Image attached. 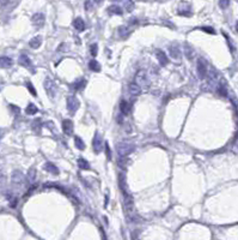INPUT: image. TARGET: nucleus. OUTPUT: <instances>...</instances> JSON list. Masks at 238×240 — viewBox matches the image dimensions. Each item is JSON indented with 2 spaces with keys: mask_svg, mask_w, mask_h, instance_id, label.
Segmentation results:
<instances>
[{
  "mask_svg": "<svg viewBox=\"0 0 238 240\" xmlns=\"http://www.w3.org/2000/svg\"><path fill=\"white\" fill-rule=\"evenodd\" d=\"M134 149H135L134 144H133L130 140H127V139L121 140V142L118 143V145H116V151H118V154L120 155V157H126V156H128L129 154H132V152L134 151Z\"/></svg>",
  "mask_w": 238,
  "mask_h": 240,
  "instance_id": "nucleus-1",
  "label": "nucleus"
},
{
  "mask_svg": "<svg viewBox=\"0 0 238 240\" xmlns=\"http://www.w3.org/2000/svg\"><path fill=\"white\" fill-rule=\"evenodd\" d=\"M134 83H135L140 89H147V88L150 87L151 82H150V79H148V77H147L146 71H144V70L138 71L136 75H135V82H134Z\"/></svg>",
  "mask_w": 238,
  "mask_h": 240,
  "instance_id": "nucleus-2",
  "label": "nucleus"
},
{
  "mask_svg": "<svg viewBox=\"0 0 238 240\" xmlns=\"http://www.w3.org/2000/svg\"><path fill=\"white\" fill-rule=\"evenodd\" d=\"M44 89L49 97H54L56 95V84L50 77H47L44 79Z\"/></svg>",
  "mask_w": 238,
  "mask_h": 240,
  "instance_id": "nucleus-3",
  "label": "nucleus"
},
{
  "mask_svg": "<svg viewBox=\"0 0 238 240\" xmlns=\"http://www.w3.org/2000/svg\"><path fill=\"white\" fill-rule=\"evenodd\" d=\"M103 139H102V136L98 133V132H96L95 133V137H94V139H92V148H94V150H95V152L96 154H100L101 151H102V149H103Z\"/></svg>",
  "mask_w": 238,
  "mask_h": 240,
  "instance_id": "nucleus-4",
  "label": "nucleus"
},
{
  "mask_svg": "<svg viewBox=\"0 0 238 240\" xmlns=\"http://www.w3.org/2000/svg\"><path fill=\"white\" fill-rule=\"evenodd\" d=\"M80 103H79V100L76 97V96H68L67 97V109L71 112V113H76L79 108Z\"/></svg>",
  "mask_w": 238,
  "mask_h": 240,
  "instance_id": "nucleus-5",
  "label": "nucleus"
},
{
  "mask_svg": "<svg viewBox=\"0 0 238 240\" xmlns=\"http://www.w3.org/2000/svg\"><path fill=\"white\" fill-rule=\"evenodd\" d=\"M196 70H198V75H199V77L201 78V79H204L206 76H207V63L204 60V59H199L198 60V67H196Z\"/></svg>",
  "mask_w": 238,
  "mask_h": 240,
  "instance_id": "nucleus-6",
  "label": "nucleus"
},
{
  "mask_svg": "<svg viewBox=\"0 0 238 240\" xmlns=\"http://www.w3.org/2000/svg\"><path fill=\"white\" fill-rule=\"evenodd\" d=\"M62 130H64V133L66 136H72L73 134V122H72V120H64L62 121Z\"/></svg>",
  "mask_w": 238,
  "mask_h": 240,
  "instance_id": "nucleus-7",
  "label": "nucleus"
},
{
  "mask_svg": "<svg viewBox=\"0 0 238 240\" xmlns=\"http://www.w3.org/2000/svg\"><path fill=\"white\" fill-rule=\"evenodd\" d=\"M11 179H12V183H14V184H17V185H20V184L24 183L25 177H24V174L20 173L19 171H14V172L12 173Z\"/></svg>",
  "mask_w": 238,
  "mask_h": 240,
  "instance_id": "nucleus-8",
  "label": "nucleus"
},
{
  "mask_svg": "<svg viewBox=\"0 0 238 240\" xmlns=\"http://www.w3.org/2000/svg\"><path fill=\"white\" fill-rule=\"evenodd\" d=\"M119 181H120V189L122 190L123 196H124V195H128V186H127V183H126V174H124V172H121V173H120Z\"/></svg>",
  "mask_w": 238,
  "mask_h": 240,
  "instance_id": "nucleus-9",
  "label": "nucleus"
},
{
  "mask_svg": "<svg viewBox=\"0 0 238 240\" xmlns=\"http://www.w3.org/2000/svg\"><path fill=\"white\" fill-rule=\"evenodd\" d=\"M169 52H170V57L175 60H180L181 59V51L176 45H171L169 47Z\"/></svg>",
  "mask_w": 238,
  "mask_h": 240,
  "instance_id": "nucleus-10",
  "label": "nucleus"
},
{
  "mask_svg": "<svg viewBox=\"0 0 238 240\" xmlns=\"http://www.w3.org/2000/svg\"><path fill=\"white\" fill-rule=\"evenodd\" d=\"M32 24L35 26H42L44 24V16L42 13H35L32 16V19H31Z\"/></svg>",
  "mask_w": 238,
  "mask_h": 240,
  "instance_id": "nucleus-11",
  "label": "nucleus"
},
{
  "mask_svg": "<svg viewBox=\"0 0 238 240\" xmlns=\"http://www.w3.org/2000/svg\"><path fill=\"white\" fill-rule=\"evenodd\" d=\"M73 26H74V29L77 31H84L85 30V23H84V20L80 17H77L73 20Z\"/></svg>",
  "mask_w": 238,
  "mask_h": 240,
  "instance_id": "nucleus-12",
  "label": "nucleus"
},
{
  "mask_svg": "<svg viewBox=\"0 0 238 240\" xmlns=\"http://www.w3.org/2000/svg\"><path fill=\"white\" fill-rule=\"evenodd\" d=\"M43 169L47 171V172L50 173V174H55V175L59 174V169H58V167H56L54 163H50V162H47V163L43 166Z\"/></svg>",
  "mask_w": 238,
  "mask_h": 240,
  "instance_id": "nucleus-13",
  "label": "nucleus"
},
{
  "mask_svg": "<svg viewBox=\"0 0 238 240\" xmlns=\"http://www.w3.org/2000/svg\"><path fill=\"white\" fill-rule=\"evenodd\" d=\"M157 59H158V61H159V64H160L162 66H165V65L168 64V61H169L166 54H165L163 51H158V52H157Z\"/></svg>",
  "mask_w": 238,
  "mask_h": 240,
  "instance_id": "nucleus-14",
  "label": "nucleus"
},
{
  "mask_svg": "<svg viewBox=\"0 0 238 240\" xmlns=\"http://www.w3.org/2000/svg\"><path fill=\"white\" fill-rule=\"evenodd\" d=\"M120 111H121V113H122L123 115H128L129 112H130V106H129V103H128L127 101L122 100V101L120 102Z\"/></svg>",
  "mask_w": 238,
  "mask_h": 240,
  "instance_id": "nucleus-15",
  "label": "nucleus"
},
{
  "mask_svg": "<svg viewBox=\"0 0 238 240\" xmlns=\"http://www.w3.org/2000/svg\"><path fill=\"white\" fill-rule=\"evenodd\" d=\"M19 64L22 65V66H24V67H28V69H30L31 67V60L29 59V57L28 55H25V54H22L20 57H19Z\"/></svg>",
  "mask_w": 238,
  "mask_h": 240,
  "instance_id": "nucleus-16",
  "label": "nucleus"
},
{
  "mask_svg": "<svg viewBox=\"0 0 238 240\" xmlns=\"http://www.w3.org/2000/svg\"><path fill=\"white\" fill-rule=\"evenodd\" d=\"M29 45H30L31 48H35V49L40 48V46L42 45V37L41 36H36V37L31 38L30 42H29Z\"/></svg>",
  "mask_w": 238,
  "mask_h": 240,
  "instance_id": "nucleus-17",
  "label": "nucleus"
},
{
  "mask_svg": "<svg viewBox=\"0 0 238 240\" xmlns=\"http://www.w3.org/2000/svg\"><path fill=\"white\" fill-rule=\"evenodd\" d=\"M129 93H130V95H133V96H138V95L141 93V89L133 82V83L129 84Z\"/></svg>",
  "mask_w": 238,
  "mask_h": 240,
  "instance_id": "nucleus-18",
  "label": "nucleus"
},
{
  "mask_svg": "<svg viewBox=\"0 0 238 240\" xmlns=\"http://www.w3.org/2000/svg\"><path fill=\"white\" fill-rule=\"evenodd\" d=\"M89 69H90L91 71H94V72H98V71L101 70V65H100V63H98L97 60L92 59V60L89 63Z\"/></svg>",
  "mask_w": 238,
  "mask_h": 240,
  "instance_id": "nucleus-19",
  "label": "nucleus"
},
{
  "mask_svg": "<svg viewBox=\"0 0 238 240\" xmlns=\"http://www.w3.org/2000/svg\"><path fill=\"white\" fill-rule=\"evenodd\" d=\"M37 112H38V108H37L34 103H29L28 107L25 108V113L29 114V115H35Z\"/></svg>",
  "mask_w": 238,
  "mask_h": 240,
  "instance_id": "nucleus-20",
  "label": "nucleus"
},
{
  "mask_svg": "<svg viewBox=\"0 0 238 240\" xmlns=\"http://www.w3.org/2000/svg\"><path fill=\"white\" fill-rule=\"evenodd\" d=\"M108 12L110 14H122V8L118 5H112L108 7Z\"/></svg>",
  "mask_w": 238,
  "mask_h": 240,
  "instance_id": "nucleus-21",
  "label": "nucleus"
},
{
  "mask_svg": "<svg viewBox=\"0 0 238 240\" xmlns=\"http://www.w3.org/2000/svg\"><path fill=\"white\" fill-rule=\"evenodd\" d=\"M129 29L127 28V26H120L119 28V34L120 36L122 37V38H126V37H128V35H129Z\"/></svg>",
  "mask_w": 238,
  "mask_h": 240,
  "instance_id": "nucleus-22",
  "label": "nucleus"
},
{
  "mask_svg": "<svg viewBox=\"0 0 238 240\" xmlns=\"http://www.w3.org/2000/svg\"><path fill=\"white\" fill-rule=\"evenodd\" d=\"M28 179H29L30 183H34V181H35V179H36V169H35L34 167H31V168L29 169V172H28Z\"/></svg>",
  "mask_w": 238,
  "mask_h": 240,
  "instance_id": "nucleus-23",
  "label": "nucleus"
},
{
  "mask_svg": "<svg viewBox=\"0 0 238 240\" xmlns=\"http://www.w3.org/2000/svg\"><path fill=\"white\" fill-rule=\"evenodd\" d=\"M0 64H1L2 67H10V66L12 65V60H11L8 57H4V58H1Z\"/></svg>",
  "mask_w": 238,
  "mask_h": 240,
  "instance_id": "nucleus-24",
  "label": "nucleus"
},
{
  "mask_svg": "<svg viewBox=\"0 0 238 240\" xmlns=\"http://www.w3.org/2000/svg\"><path fill=\"white\" fill-rule=\"evenodd\" d=\"M86 84V82L84 81V79H79V81H77V82H74L73 84H72V88L73 89H76V90H78V89H82V88H84V85Z\"/></svg>",
  "mask_w": 238,
  "mask_h": 240,
  "instance_id": "nucleus-25",
  "label": "nucleus"
},
{
  "mask_svg": "<svg viewBox=\"0 0 238 240\" xmlns=\"http://www.w3.org/2000/svg\"><path fill=\"white\" fill-rule=\"evenodd\" d=\"M74 140H76V146H77L79 150H84V149H85L84 140H83L80 137H74Z\"/></svg>",
  "mask_w": 238,
  "mask_h": 240,
  "instance_id": "nucleus-26",
  "label": "nucleus"
},
{
  "mask_svg": "<svg viewBox=\"0 0 238 240\" xmlns=\"http://www.w3.org/2000/svg\"><path fill=\"white\" fill-rule=\"evenodd\" d=\"M78 165H79V167H80L82 169H90V165H89L88 161L84 160V158H79V160H78Z\"/></svg>",
  "mask_w": 238,
  "mask_h": 240,
  "instance_id": "nucleus-27",
  "label": "nucleus"
},
{
  "mask_svg": "<svg viewBox=\"0 0 238 240\" xmlns=\"http://www.w3.org/2000/svg\"><path fill=\"white\" fill-rule=\"evenodd\" d=\"M26 88H28V90H29V91H30V93H31L34 96H36V95H37V93H36L35 88L32 87V84H31L30 82H28V83H26Z\"/></svg>",
  "mask_w": 238,
  "mask_h": 240,
  "instance_id": "nucleus-28",
  "label": "nucleus"
},
{
  "mask_svg": "<svg viewBox=\"0 0 238 240\" xmlns=\"http://www.w3.org/2000/svg\"><path fill=\"white\" fill-rule=\"evenodd\" d=\"M186 55H187L189 59H192V55H193V51H192L190 46H188V45H186Z\"/></svg>",
  "mask_w": 238,
  "mask_h": 240,
  "instance_id": "nucleus-29",
  "label": "nucleus"
},
{
  "mask_svg": "<svg viewBox=\"0 0 238 240\" xmlns=\"http://www.w3.org/2000/svg\"><path fill=\"white\" fill-rule=\"evenodd\" d=\"M218 93H219L222 96H228V91H226L225 87H223V85H220V87L218 88Z\"/></svg>",
  "mask_w": 238,
  "mask_h": 240,
  "instance_id": "nucleus-30",
  "label": "nucleus"
},
{
  "mask_svg": "<svg viewBox=\"0 0 238 240\" xmlns=\"http://www.w3.org/2000/svg\"><path fill=\"white\" fill-rule=\"evenodd\" d=\"M201 30H204V31H206V32H208V34H216V31H214L213 28H211V26H202Z\"/></svg>",
  "mask_w": 238,
  "mask_h": 240,
  "instance_id": "nucleus-31",
  "label": "nucleus"
},
{
  "mask_svg": "<svg viewBox=\"0 0 238 240\" xmlns=\"http://www.w3.org/2000/svg\"><path fill=\"white\" fill-rule=\"evenodd\" d=\"M106 145V152H107V157L108 160H112V154H110V148H109V144L108 143H104Z\"/></svg>",
  "mask_w": 238,
  "mask_h": 240,
  "instance_id": "nucleus-32",
  "label": "nucleus"
},
{
  "mask_svg": "<svg viewBox=\"0 0 238 240\" xmlns=\"http://www.w3.org/2000/svg\"><path fill=\"white\" fill-rule=\"evenodd\" d=\"M97 49H98V48H97V45H96V43L91 46V54H92V57H96V55H97Z\"/></svg>",
  "mask_w": 238,
  "mask_h": 240,
  "instance_id": "nucleus-33",
  "label": "nucleus"
},
{
  "mask_svg": "<svg viewBox=\"0 0 238 240\" xmlns=\"http://www.w3.org/2000/svg\"><path fill=\"white\" fill-rule=\"evenodd\" d=\"M126 7H127V11H133V7H134V2H126Z\"/></svg>",
  "mask_w": 238,
  "mask_h": 240,
  "instance_id": "nucleus-34",
  "label": "nucleus"
},
{
  "mask_svg": "<svg viewBox=\"0 0 238 240\" xmlns=\"http://www.w3.org/2000/svg\"><path fill=\"white\" fill-rule=\"evenodd\" d=\"M219 4H220V6L224 7V6H228V5H229V1H226V2H219Z\"/></svg>",
  "mask_w": 238,
  "mask_h": 240,
  "instance_id": "nucleus-35",
  "label": "nucleus"
},
{
  "mask_svg": "<svg viewBox=\"0 0 238 240\" xmlns=\"http://www.w3.org/2000/svg\"><path fill=\"white\" fill-rule=\"evenodd\" d=\"M235 145L237 146L238 148V133H237V136H236V140H235Z\"/></svg>",
  "mask_w": 238,
  "mask_h": 240,
  "instance_id": "nucleus-36",
  "label": "nucleus"
},
{
  "mask_svg": "<svg viewBox=\"0 0 238 240\" xmlns=\"http://www.w3.org/2000/svg\"><path fill=\"white\" fill-rule=\"evenodd\" d=\"M236 29H237V31H238V22H237V24H236Z\"/></svg>",
  "mask_w": 238,
  "mask_h": 240,
  "instance_id": "nucleus-37",
  "label": "nucleus"
},
{
  "mask_svg": "<svg viewBox=\"0 0 238 240\" xmlns=\"http://www.w3.org/2000/svg\"><path fill=\"white\" fill-rule=\"evenodd\" d=\"M0 138H1V136H0Z\"/></svg>",
  "mask_w": 238,
  "mask_h": 240,
  "instance_id": "nucleus-38",
  "label": "nucleus"
}]
</instances>
